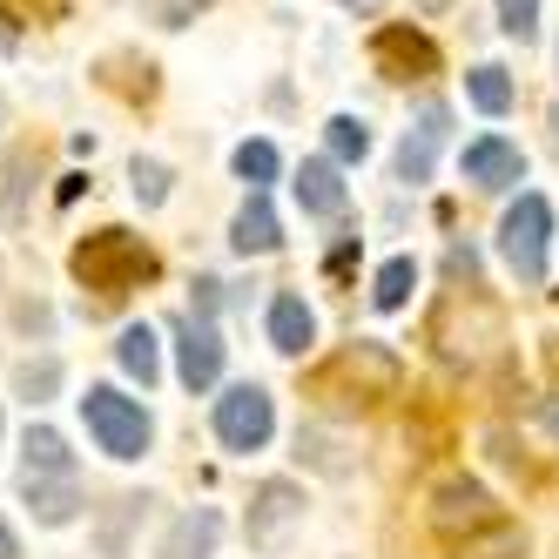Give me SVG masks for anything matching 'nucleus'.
<instances>
[{
    "mask_svg": "<svg viewBox=\"0 0 559 559\" xmlns=\"http://www.w3.org/2000/svg\"><path fill=\"white\" fill-rule=\"evenodd\" d=\"M552 148H559V108H552Z\"/></svg>",
    "mask_w": 559,
    "mask_h": 559,
    "instance_id": "7c9ffc66",
    "label": "nucleus"
},
{
    "mask_svg": "<svg viewBox=\"0 0 559 559\" xmlns=\"http://www.w3.org/2000/svg\"><path fill=\"white\" fill-rule=\"evenodd\" d=\"M418 8H425V14H445V8H452V0H418Z\"/></svg>",
    "mask_w": 559,
    "mask_h": 559,
    "instance_id": "c756f323",
    "label": "nucleus"
},
{
    "mask_svg": "<svg viewBox=\"0 0 559 559\" xmlns=\"http://www.w3.org/2000/svg\"><path fill=\"white\" fill-rule=\"evenodd\" d=\"M216 539H223V512L216 506H189L176 526L163 533L155 559H216Z\"/></svg>",
    "mask_w": 559,
    "mask_h": 559,
    "instance_id": "f8f14e48",
    "label": "nucleus"
},
{
    "mask_svg": "<svg viewBox=\"0 0 559 559\" xmlns=\"http://www.w3.org/2000/svg\"><path fill=\"white\" fill-rule=\"evenodd\" d=\"M465 102H472L478 115H506V108L519 102V88H512V74H506L499 61H478V68L465 74Z\"/></svg>",
    "mask_w": 559,
    "mask_h": 559,
    "instance_id": "aec40b11",
    "label": "nucleus"
},
{
    "mask_svg": "<svg viewBox=\"0 0 559 559\" xmlns=\"http://www.w3.org/2000/svg\"><path fill=\"white\" fill-rule=\"evenodd\" d=\"M21 499L34 506V519H41V526H68L74 512H82V486H74V478H21Z\"/></svg>",
    "mask_w": 559,
    "mask_h": 559,
    "instance_id": "dca6fc26",
    "label": "nucleus"
},
{
    "mask_svg": "<svg viewBox=\"0 0 559 559\" xmlns=\"http://www.w3.org/2000/svg\"><path fill=\"white\" fill-rule=\"evenodd\" d=\"M337 8H371V0H337Z\"/></svg>",
    "mask_w": 559,
    "mask_h": 559,
    "instance_id": "2f4dec72",
    "label": "nucleus"
},
{
    "mask_svg": "<svg viewBox=\"0 0 559 559\" xmlns=\"http://www.w3.org/2000/svg\"><path fill=\"white\" fill-rule=\"evenodd\" d=\"M539 418H546V431L559 438V391H552V397H546V405H539Z\"/></svg>",
    "mask_w": 559,
    "mask_h": 559,
    "instance_id": "c85d7f7f",
    "label": "nucleus"
},
{
    "mask_svg": "<svg viewBox=\"0 0 559 559\" xmlns=\"http://www.w3.org/2000/svg\"><path fill=\"white\" fill-rule=\"evenodd\" d=\"M290 189H297V210H304V216H344V203H350L344 169L331 163V155H310Z\"/></svg>",
    "mask_w": 559,
    "mask_h": 559,
    "instance_id": "ddd939ff",
    "label": "nucleus"
},
{
    "mask_svg": "<svg viewBox=\"0 0 559 559\" xmlns=\"http://www.w3.org/2000/svg\"><path fill=\"white\" fill-rule=\"evenodd\" d=\"M115 365H122V371L148 391L155 378H163V344H155V331H148V324H129L122 344H115Z\"/></svg>",
    "mask_w": 559,
    "mask_h": 559,
    "instance_id": "6ab92c4d",
    "label": "nucleus"
},
{
    "mask_svg": "<svg viewBox=\"0 0 559 559\" xmlns=\"http://www.w3.org/2000/svg\"><path fill=\"white\" fill-rule=\"evenodd\" d=\"M492 519H506V512L492 506V492L478 486V478H445V486L431 492V526L445 539H465L478 526H492Z\"/></svg>",
    "mask_w": 559,
    "mask_h": 559,
    "instance_id": "1a4fd4ad",
    "label": "nucleus"
},
{
    "mask_svg": "<svg viewBox=\"0 0 559 559\" xmlns=\"http://www.w3.org/2000/svg\"><path fill=\"white\" fill-rule=\"evenodd\" d=\"M169 182H176V176H169L163 163H148V155H135V163H129V189H135L142 210H163V203H169Z\"/></svg>",
    "mask_w": 559,
    "mask_h": 559,
    "instance_id": "b1692460",
    "label": "nucleus"
},
{
    "mask_svg": "<svg viewBox=\"0 0 559 559\" xmlns=\"http://www.w3.org/2000/svg\"><path fill=\"white\" fill-rule=\"evenodd\" d=\"M297 519H304V486H290V478H263V486H257V506H250V519H243V533H250L257 552H270V546L290 539Z\"/></svg>",
    "mask_w": 559,
    "mask_h": 559,
    "instance_id": "9d476101",
    "label": "nucleus"
},
{
    "mask_svg": "<svg viewBox=\"0 0 559 559\" xmlns=\"http://www.w3.org/2000/svg\"><path fill=\"white\" fill-rule=\"evenodd\" d=\"M21 459H27V472H34V478H74L68 438H61L55 425H27V438H21Z\"/></svg>",
    "mask_w": 559,
    "mask_h": 559,
    "instance_id": "a211bd4d",
    "label": "nucleus"
},
{
    "mask_svg": "<svg viewBox=\"0 0 559 559\" xmlns=\"http://www.w3.org/2000/svg\"><path fill=\"white\" fill-rule=\"evenodd\" d=\"M82 425H88V438L108 452V459H142L148 452V438H155V425H148V412H142V397H129V391H115V384H88V397H82Z\"/></svg>",
    "mask_w": 559,
    "mask_h": 559,
    "instance_id": "7ed1b4c3",
    "label": "nucleus"
},
{
    "mask_svg": "<svg viewBox=\"0 0 559 559\" xmlns=\"http://www.w3.org/2000/svg\"><path fill=\"white\" fill-rule=\"evenodd\" d=\"M270 344L284 350V357H304L317 344V310L297 297V290H276L270 297Z\"/></svg>",
    "mask_w": 559,
    "mask_h": 559,
    "instance_id": "2eb2a0df",
    "label": "nucleus"
},
{
    "mask_svg": "<svg viewBox=\"0 0 559 559\" xmlns=\"http://www.w3.org/2000/svg\"><path fill=\"white\" fill-rule=\"evenodd\" d=\"M499 27L512 41H539V0H499Z\"/></svg>",
    "mask_w": 559,
    "mask_h": 559,
    "instance_id": "bb28decb",
    "label": "nucleus"
},
{
    "mask_svg": "<svg viewBox=\"0 0 559 559\" xmlns=\"http://www.w3.org/2000/svg\"><path fill=\"white\" fill-rule=\"evenodd\" d=\"M68 270L82 276L88 290H102V297H129V290H142L155 276V250L142 243L135 229H95V236L74 243Z\"/></svg>",
    "mask_w": 559,
    "mask_h": 559,
    "instance_id": "f03ea898",
    "label": "nucleus"
},
{
    "mask_svg": "<svg viewBox=\"0 0 559 559\" xmlns=\"http://www.w3.org/2000/svg\"><path fill=\"white\" fill-rule=\"evenodd\" d=\"M337 452H344V445H337L331 431H317V425H304V431H297V459H310L317 472H331V478H344V472H350V459H337Z\"/></svg>",
    "mask_w": 559,
    "mask_h": 559,
    "instance_id": "a878e982",
    "label": "nucleus"
},
{
    "mask_svg": "<svg viewBox=\"0 0 559 559\" xmlns=\"http://www.w3.org/2000/svg\"><path fill=\"white\" fill-rule=\"evenodd\" d=\"M324 155L337 169L365 163V155H371V122H365V115H331V122H324Z\"/></svg>",
    "mask_w": 559,
    "mask_h": 559,
    "instance_id": "412c9836",
    "label": "nucleus"
},
{
    "mask_svg": "<svg viewBox=\"0 0 559 559\" xmlns=\"http://www.w3.org/2000/svg\"><path fill=\"white\" fill-rule=\"evenodd\" d=\"M499 257L519 284H546V257H552V203L539 189H526L519 203L499 216Z\"/></svg>",
    "mask_w": 559,
    "mask_h": 559,
    "instance_id": "20e7f679",
    "label": "nucleus"
},
{
    "mask_svg": "<svg viewBox=\"0 0 559 559\" xmlns=\"http://www.w3.org/2000/svg\"><path fill=\"white\" fill-rule=\"evenodd\" d=\"M452 559H526V526L519 519H492V526L452 539Z\"/></svg>",
    "mask_w": 559,
    "mask_h": 559,
    "instance_id": "f3484780",
    "label": "nucleus"
},
{
    "mask_svg": "<svg viewBox=\"0 0 559 559\" xmlns=\"http://www.w3.org/2000/svg\"><path fill=\"white\" fill-rule=\"evenodd\" d=\"M412 290H418V263H412V257H391V263L371 276V304H378V310H405Z\"/></svg>",
    "mask_w": 559,
    "mask_h": 559,
    "instance_id": "4be33fe9",
    "label": "nucleus"
},
{
    "mask_svg": "<svg viewBox=\"0 0 559 559\" xmlns=\"http://www.w3.org/2000/svg\"><path fill=\"white\" fill-rule=\"evenodd\" d=\"M14 391L27 397V405H48V397L61 391V357H27V365L14 371Z\"/></svg>",
    "mask_w": 559,
    "mask_h": 559,
    "instance_id": "5701e85b",
    "label": "nucleus"
},
{
    "mask_svg": "<svg viewBox=\"0 0 559 559\" xmlns=\"http://www.w3.org/2000/svg\"><path fill=\"white\" fill-rule=\"evenodd\" d=\"M176 371H182V384L189 391H210L216 378H223V331H216V317H176Z\"/></svg>",
    "mask_w": 559,
    "mask_h": 559,
    "instance_id": "6e6552de",
    "label": "nucleus"
},
{
    "mask_svg": "<svg viewBox=\"0 0 559 559\" xmlns=\"http://www.w3.org/2000/svg\"><path fill=\"white\" fill-rule=\"evenodd\" d=\"M397 384H405V365H397V350L378 344V337L344 344L331 365L310 378V391H317V397H331L337 412H371L378 397H397Z\"/></svg>",
    "mask_w": 559,
    "mask_h": 559,
    "instance_id": "f257e3e1",
    "label": "nucleus"
},
{
    "mask_svg": "<svg viewBox=\"0 0 559 559\" xmlns=\"http://www.w3.org/2000/svg\"><path fill=\"white\" fill-rule=\"evenodd\" d=\"M0 559H21V539H14V526L0 519Z\"/></svg>",
    "mask_w": 559,
    "mask_h": 559,
    "instance_id": "cd10ccee",
    "label": "nucleus"
},
{
    "mask_svg": "<svg viewBox=\"0 0 559 559\" xmlns=\"http://www.w3.org/2000/svg\"><path fill=\"white\" fill-rule=\"evenodd\" d=\"M276 243H284V223H276L270 195L250 189V203L236 210V223H229V250H236V257H270Z\"/></svg>",
    "mask_w": 559,
    "mask_h": 559,
    "instance_id": "4468645a",
    "label": "nucleus"
},
{
    "mask_svg": "<svg viewBox=\"0 0 559 559\" xmlns=\"http://www.w3.org/2000/svg\"><path fill=\"white\" fill-rule=\"evenodd\" d=\"M216 445L223 452H263L270 445V431H276V405H270V391L263 384H229L216 397Z\"/></svg>",
    "mask_w": 559,
    "mask_h": 559,
    "instance_id": "39448f33",
    "label": "nucleus"
},
{
    "mask_svg": "<svg viewBox=\"0 0 559 559\" xmlns=\"http://www.w3.org/2000/svg\"><path fill=\"white\" fill-rule=\"evenodd\" d=\"M445 142H452V108L438 102V95H425L418 115H412V129H405V142H397V155H391V176L405 182V189H425Z\"/></svg>",
    "mask_w": 559,
    "mask_h": 559,
    "instance_id": "423d86ee",
    "label": "nucleus"
},
{
    "mask_svg": "<svg viewBox=\"0 0 559 559\" xmlns=\"http://www.w3.org/2000/svg\"><path fill=\"white\" fill-rule=\"evenodd\" d=\"M459 169H465V182H472V189L499 195V189H519V182H526V148L506 142V135H478V142H465Z\"/></svg>",
    "mask_w": 559,
    "mask_h": 559,
    "instance_id": "9b49d317",
    "label": "nucleus"
},
{
    "mask_svg": "<svg viewBox=\"0 0 559 559\" xmlns=\"http://www.w3.org/2000/svg\"><path fill=\"white\" fill-rule=\"evenodd\" d=\"M371 68L384 82H431L438 74V41L412 21H391V27L371 34Z\"/></svg>",
    "mask_w": 559,
    "mask_h": 559,
    "instance_id": "0eeeda50",
    "label": "nucleus"
},
{
    "mask_svg": "<svg viewBox=\"0 0 559 559\" xmlns=\"http://www.w3.org/2000/svg\"><path fill=\"white\" fill-rule=\"evenodd\" d=\"M229 169L243 176L250 189H263V182H276V169H284V163H276V148H270V142H236V155H229Z\"/></svg>",
    "mask_w": 559,
    "mask_h": 559,
    "instance_id": "393cba45",
    "label": "nucleus"
}]
</instances>
